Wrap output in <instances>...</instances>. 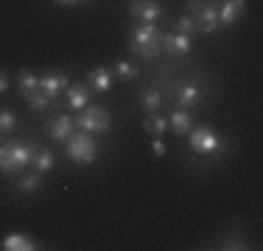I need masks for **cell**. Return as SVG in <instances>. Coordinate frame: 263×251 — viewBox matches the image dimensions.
Wrapping results in <instances>:
<instances>
[{"label": "cell", "instance_id": "1", "mask_svg": "<svg viewBox=\"0 0 263 251\" xmlns=\"http://www.w3.org/2000/svg\"><path fill=\"white\" fill-rule=\"evenodd\" d=\"M129 50L140 59H157L162 53V31L154 23H143L129 34Z\"/></svg>", "mask_w": 263, "mask_h": 251}, {"label": "cell", "instance_id": "2", "mask_svg": "<svg viewBox=\"0 0 263 251\" xmlns=\"http://www.w3.org/2000/svg\"><path fill=\"white\" fill-rule=\"evenodd\" d=\"M36 148L34 142H6L0 145V171L3 173H17L26 165H31Z\"/></svg>", "mask_w": 263, "mask_h": 251}, {"label": "cell", "instance_id": "3", "mask_svg": "<svg viewBox=\"0 0 263 251\" xmlns=\"http://www.w3.org/2000/svg\"><path fill=\"white\" fill-rule=\"evenodd\" d=\"M65 145H67V156H70L76 165H92L96 156H98V145H96V140H92L87 131H81V134H70L65 140Z\"/></svg>", "mask_w": 263, "mask_h": 251}, {"label": "cell", "instance_id": "4", "mask_svg": "<svg viewBox=\"0 0 263 251\" xmlns=\"http://www.w3.org/2000/svg\"><path fill=\"white\" fill-rule=\"evenodd\" d=\"M76 126L81 131H87V134H101V131H106L112 126V120H109V112H106L104 106H90L87 103L84 109H79Z\"/></svg>", "mask_w": 263, "mask_h": 251}, {"label": "cell", "instance_id": "5", "mask_svg": "<svg viewBox=\"0 0 263 251\" xmlns=\"http://www.w3.org/2000/svg\"><path fill=\"white\" fill-rule=\"evenodd\" d=\"M187 14L193 17L196 31H202V34H213V31H218V9L213 3L199 6V0H187Z\"/></svg>", "mask_w": 263, "mask_h": 251}, {"label": "cell", "instance_id": "6", "mask_svg": "<svg viewBox=\"0 0 263 251\" xmlns=\"http://www.w3.org/2000/svg\"><path fill=\"white\" fill-rule=\"evenodd\" d=\"M187 137H191V148L196 151V154H213V151L218 148V137H216V131H213L210 126L191 129Z\"/></svg>", "mask_w": 263, "mask_h": 251}, {"label": "cell", "instance_id": "7", "mask_svg": "<svg viewBox=\"0 0 263 251\" xmlns=\"http://www.w3.org/2000/svg\"><path fill=\"white\" fill-rule=\"evenodd\" d=\"M67 84H70V81H67V75L59 73V70H51V73L40 75V90L53 100V106H59V95L67 90Z\"/></svg>", "mask_w": 263, "mask_h": 251}, {"label": "cell", "instance_id": "8", "mask_svg": "<svg viewBox=\"0 0 263 251\" xmlns=\"http://www.w3.org/2000/svg\"><path fill=\"white\" fill-rule=\"evenodd\" d=\"M129 14L140 23H157L162 17L160 0H129Z\"/></svg>", "mask_w": 263, "mask_h": 251}, {"label": "cell", "instance_id": "9", "mask_svg": "<svg viewBox=\"0 0 263 251\" xmlns=\"http://www.w3.org/2000/svg\"><path fill=\"white\" fill-rule=\"evenodd\" d=\"M247 11V0H224L218 9V28H233Z\"/></svg>", "mask_w": 263, "mask_h": 251}, {"label": "cell", "instance_id": "10", "mask_svg": "<svg viewBox=\"0 0 263 251\" xmlns=\"http://www.w3.org/2000/svg\"><path fill=\"white\" fill-rule=\"evenodd\" d=\"M191 36L185 34H162V50H165L171 59H185L191 53Z\"/></svg>", "mask_w": 263, "mask_h": 251}, {"label": "cell", "instance_id": "11", "mask_svg": "<svg viewBox=\"0 0 263 251\" xmlns=\"http://www.w3.org/2000/svg\"><path fill=\"white\" fill-rule=\"evenodd\" d=\"M73 126H76V120H73L70 115H53V117H48L45 131L53 137L56 142H65L67 137L73 134Z\"/></svg>", "mask_w": 263, "mask_h": 251}, {"label": "cell", "instance_id": "12", "mask_svg": "<svg viewBox=\"0 0 263 251\" xmlns=\"http://www.w3.org/2000/svg\"><path fill=\"white\" fill-rule=\"evenodd\" d=\"M67 106H70L73 112H79V109H84L87 103H90V87L84 84V81H76V84H67Z\"/></svg>", "mask_w": 263, "mask_h": 251}, {"label": "cell", "instance_id": "13", "mask_svg": "<svg viewBox=\"0 0 263 251\" xmlns=\"http://www.w3.org/2000/svg\"><path fill=\"white\" fill-rule=\"evenodd\" d=\"M199 100H202V87L199 84L182 81V84L177 87V103L182 106V109H191V106H196Z\"/></svg>", "mask_w": 263, "mask_h": 251}, {"label": "cell", "instance_id": "14", "mask_svg": "<svg viewBox=\"0 0 263 251\" xmlns=\"http://www.w3.org/2000/svg\"><path fill=\"white\" fill-rule=\"evenodd\" d=\"M84 84L90 87L92 92H106V90H112V73H109V67H96V70L87 75Z\"/></svg>", "mask_w": 263, "mask_h": 251}, {"label": "cell", "instance_id": "15", "mask_svg": "<svg viewBox=\"0 0 263 251\" xmlns=\"http://www.w3.org/2000/svg\"><path fill=\"white\" fill-rule=\"evenodd\" d=\"M168 126L174 129V134H187V131L193 129V117H191V112L182 109V106H177V109L171 112V117H168Z\"/></svg>", "mask_w": 263, "mask_h": 251}, {"label": "cell", "instance_id": "16", "mask_svg": "<svg viewBox=\"0 0 263 251\" xmlns=\"http://www.w3.org/2000/svg\"><path fill=\"white\" fill-rule=\"evenodd\" d=\"M0 248L3 251H34L36 243L31 240L28 235H6L3 243H0Z\"/></svg>", "mask_w": 263, "mask_h": 251}, {"label": "cell", "instance_id": "17", "mask_svg": "<svg viewBox=\"0 0 263 251\" xmlns=\"http://www.w3.org/2000/svg\"><path fill=\"white\" fill-rule=\"evenodd\" d=\"M143 129H146L152 137H162V134H165V129H168V120H165V117H160L157 112H148V115L143 117Z\"/></svg>", "mask_w": 263, "mask_h": 251}, {"label": "cell", "instance_id": "18", "mask_svg": "<svg viewBox=\"0 0 263 251\" xmlns=\"http://www.w3.org/2000/svg\"><path fill=\"white\" fill-rule=\"evenodd\" d=\"M17 87H20V95L26 98L28 92L40 90V75H36V73H31V70H23L20 75H17Z\"/></svg>", "mask_w": 263, "mask_h": 251}, {"label": "cell", "instance_id": "19", "mask_svg": "<svg viewBox=\"0 0 263 251\" xmlns=\"http://www.w3.org/2000/svg\"><path fill=\"white\" fill-rule=\"evenodd\" d=\"M40 184H42V173H26L23 179H17L14 190L17 193H36Z\"/></svg>", "mask_w": 263, "mask_h": 251}, {"label": "cell", "instance_id": "20", "mask_svg": "<svg viewBox=\"0 0 263 251\" xmlns=\"http://www.w3.org/2000/svg\"><path fill=\"white\" fill-rule=\"evenodd\" d=\"M140 103H143V109H146V112H157L160 103H162V95H160L157 87H148V90H143Z\"/></svg>", "mask_w": 263, "mask_h": 251}, {"label": "cell", "instance_id": "21", "mask_svg": "<svg viewBox=\"0 0 263 251\" xmlns=\"http://www.w3.org/2000/svg\"><path fill=\"white\" fill-rule=\"evenodd\" d=\"M31 162H34V168H36V173H48V171H51V168L56 165V159H53V151H36V154H34V159H31Z\"/></svg>", "mask_w": 263, "mask_h": 251}, {"label": "cell", "instance_id": "22", "mask_svg": "<svg viewBox=\"0 0 263 251\" xmlns=\"http://www.w3.org/2000/svg\"><path fill=\"white\" fill-rule=\"evenodd\" d=\"M26 103L31 106V109H40V112H42V109H51L53 100L48 98L42 90H34V92H28V95H26Z\"/></svg>", "mask_w": 263, "mask_h": 251}, {"label": "cell", "instance_id": "23", "mask_svg": "<svg viewBox=\"0 0 263 251\" xmlns=\"http://www.w3.org/2000/svg\"><path fill=\"white\" fill-rule=\"evenodd\" d=\"M112 70H115V75H118L121 81H135V78H137V67L132 65V61H126V59L115 61V67H112Z\"/></svg>", "mask_w": 263, "mask_h": 251}, {"label": "cell", "instance_id": "24", "mask_svg": "<svg viewBox=\"0 0 263 251\" xmlns=\"http://www.w3.org/2000/svg\"><path fill=\"white\" fill-rule=\"evenodd\" d=\"M17 129V115L11 109H0V131H14Z\"/></svg>", "mask_w": 263, "mask_h": 251}, {"label": "cell", "instance_id": "25", "mask_svg": "<svg viewBox=\"0 0 263 251\" xmlns=\"http://www.w3.org/2000/svg\"><path fill=\"white\" fill-rule=\"evenodd\" d=\"M193 31H196V23H193V17L191 14H182L177 20V34H185V36H191Z\"/></svg>", "mask_w": 263, "mask_h": 251}, {"label": "cell", "instance_id": "26", "mask_svg": "<svg viewBox=\"0 0 263 251\" xmlns=\"http://www.w3.org/2000/svg\"><path fill=\"white\" fill-rule=\"evenodd\" d=\"M165 142H162V137H154V140H152V154L154 156H157V159H160V156H165Z\"/></svg>", "mask_w": 263, "mask_h": 251}, {"label": "cell", "instance_id": "27", "mask_svg": "<svg viewBox=\"0 0 263 251\" xmlns=\"http://www.w3.org/2000/svg\"><path fill=\"white\" fill-rule=\"evenodd\" d=\"M9 87H11V75L6 73V70H0V95H3V92L9 90Z\"/></svg>", "mask_w": 263, "mask_h": 251}, {"label": "cell", "instance_id": "28", "mask_svg": "<svg viewBox=\"0 0 263 251\" xmlns=\"http://www.w3.org/2000/svg\"><path fill=\"white\" fill-rule=\"evenodd\" d=\"M59 3H67V6H70V3H76V0H59Z\"/></svg>", "mask_w": 263, "mask_h": 251}, {"label": "cell", "instance_id": "29", "mask_svg": "<svg viewBox=\"0 0 263 251\" xmlns=\"http://www.w3.org/2000/svg\"><path fill=\"white\" fill-rule=\"evenodd\" d=\"M0 134H3V131H0ZM0 145H3V142H0Z\"/></svg>", "mask_w": 263, "mask_h": 251}]
</instances>
